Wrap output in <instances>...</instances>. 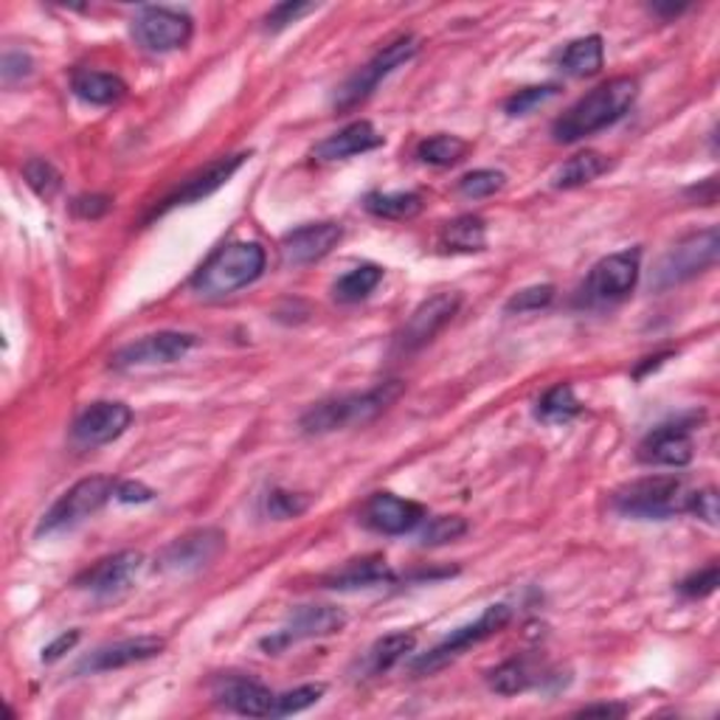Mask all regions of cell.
Returning a JSON list of instances; mask_svg holds the SVG:
<instances>
[{"label": "cell", "mask_w": 720, "mask_h": 720, "mask_svg": "<svg viewBox=\"0 0 720 720\" xmlns=\"http://www.w3.org/2000/svg\"><path fill=\"white\" fill-rule=\"evenodd\" d=\"M640 96V82L631 76H614L602 82L600 88L585 94L583 99L571 105L558 121H555V141L560 144H574L580 138L600 132L620 121Z\"/></svg>", "instance_id": "6da1fadb"}, {"label": "cell", "mask_w": 720, "mask_h": 720, "mask_svg": "<svg viewBox=\"0 0 720 720\" xmlns=\"http://www.w3.org/2000/svg\"><path fill=\"white\" fill-rule=\"evenodd\" d=\"M400 380L380 383L369 391H357V395H341L332 400L319 402L301 417V431L321 437V433L344 431L352 426H366V422L377 420L389 406H395L397 397L402 395Z\"/></svg>", "instance_id": "7a4b0ae2"}, {"label": "cell", "mask_w": 720, "mask_h": 720, "mask_svg": "<svg viewBox=\"0 0 720 720\" xmlns=\"http://www.w3.org/2000/svg\"><path fill=\"white\" fill-rule=\"evenodd\" d=\"M265 248L257 243H232L223 245L219 251H214L201 270L192 279V290L201 299H226V295L237 293V290L248 288L262 276Z\"/></svg>", "instance_id": "3957f363"}, {"label": "cell", "mask_w": 720, "mask_h": 720, "mask_svg": "<svg viewBox=\"0 0 720 720\" xmlns=\"http://www.w3.org/2000/svg\"><path fill=\"white\" fill-rule=\"evenodd\" d=\"M720 254V234L718 228H703V232L689 234L681 243H676L670 251L658 259L656 270H653L651 284L656 290H670L676 284L689 282L696 276L707 273L714 268Z\"/></svg>", "instance_id": "277c9868"}, {"label": "cell", "mask_w": 720, "mask_h": 720, "mask_svg": "<svg viewBox=\"0 0 720 720\" xmlns=\"http://www.w3.org/2000/svg\"><path fill=\"white\" fill-rule=\"evenodd\" d=\"M616 513L631 518H670V515L687 509L684 502V484L676 476H647L631 482L614 493Z\"/></svg>", "instance_id": "5b68a950"}, {"label": "cell", "mask_w": 720, "mask_h": 720, "mask_svg": "<svg viewBox=\"0 0 720 720\" xmlns=\"http://www.w3.org/2000/svg\"><path fill=\"white\" fill-rule=\"evenodd\" d=\"M417 51H420V40L411 37V34L389 43L372 63H366L364 68L355 71V74L341 85L335 99H332V107H335V110H352V107H357L364 99H369L386 76L395 74L400 65H406L408 60L417 57Z\"/></svg>", "instance_id": "8992f818"}, {"label": "cell", "mask_w": 720, "mask_h": 720, "mask_svg": "<svg viewBox=\"0 0 720 720\" xmlns=\"http://www.w3.org/2000/svg\"><path fill=\"white\" fill-rule=\"evenodd\" d=\"M116 487L119 484L114 482L110 476H88L76 482L74 487L65 490L60 495L54 507L43 515L37 526V535H51V533H63V529H71L79 520L90 518L94 513H99L107 502H110V495H116Z\"/></svg>", "instance_id": "52a82bcc"}, {"label": "cell", "mask_w": 720, "mask_h": 720, "mask_svg": "<svg viewBox=\"0 0 720 720\" xmlns=\"http://www.w3.org/2000/svg\"><path fill=\"white\" fill-rule=\"evenodd\" d=\"M509 620H513V611H509L507 605H490L476 622H470V625L453 631L445 642H439L433 651H428L426 656L411 662V673L413 676H431V673L442 670L453 658L462 656L468 647L479 645V642L490 640V636H495L498 631H504Z\"/></svg>", "instance_id": "ba28073f"}, {"label": "cell", "mask_w": 720, "mask_h": 720, "mask_svg": "<svg viewBox=\"0 0 720 720\" xmlns=\"http://www.w3.org/2000/svg\"><path fill=\"white\" fill-rule=\"evenodd\" d=\"M195 23L186 12L166 7H147L132 20V34L138 45H144L152 54H170V51L183 49L192 40Z\"/></svg>", "instance_id": "9c48e42d"}, {"label": "cell", "mask_w": 720, "mask_h": 720, "mask_svg": "<svg viewBox=\"0 0 720 720\" xmlns=\"http://www.w3.org/2000/svg\"><path fill=\"white\" fill-rule=\"evenodd\" d=\"M640 282V251H620L600 259L591 268L583 288L585 304H608L620 301Z\"/></svg>", "instance_id": "30bf717a"}, {"label": "cell", "mask_w": 720, "mask_h": 720, "mask_svg": "<svg viewBox=\"0 0 720 720\" xmlns=\"http://www.w3.org/2000/svg\"><path fill=\"white\" fill-rule=\"evenodd\" d=\"M346 625V614L341 608L332 605H310L301 608L290 616L288 625L282 631H276L273 636L262 640V651L268 653H282L288 651L295 642H308V640H321V636H332V633H341Z\"/></svg>", "instance_id": "8fae6325"}, {"label": "cell", "mask_w": 720, "mask_h": 720, "mask_svg": "<svg viewBox=\"0 0 720 720\" xmlns=\"http://www.w3.org/2000/svg\"><path fill=\"white\" fill-rule=\"evenodd\" d=\"M195 344L197 338L189 332H155V335H147L136 344L121 346L110 357V366L114 369H141V366L175 364V361L186 357Z\"/></svg>", "instance_id": "7c38bea8"}, {"label": "cell", "mask_w": 720, "mask_h": 720, "mask_svg": "<svg viewBox=\"0 0 720 720\" xmlns=\"http://www.w3.org/2000/svg\"><path fill=\"white\" fill-rule=\"evenodd\" d=\"M459 308H462V295L451 293V290L422 301L420 308L411 313V319L406 321V326H402L400 338H397L400 350L413 352V350H422L426 344H431L439 332L451 324L453 315L459 313Z\"/></svg>", "instance_id": "4fadbf2b"}, {"label": "cell", "mask_w": 720, "mask_h": 720, "mask_svg": "<svg viewBox=\"0 0 720 720\" xmlns=\"http://www.w3.org/2000/svg\"><path fill=\"white\" fill-rule=\"evenodd\" d=\"M223 546H226V535L219 529H195V533L172 540L155 558V566L161 571H170V574H189V571L212 563L223 551Z\"/></svg>", "instance_id": "5bb4252c"}, {"label": "cell", "mask_w": 720, "mask_h": 720, "mask_svg": "<svg viewBox=\"0 0 720 720\" xmlns=\"http://www.w3.org/2000/svg\"><path fill=\"white\" fill-rule=\"evenodd\" d=\"M132 411L125 402H94L76 417L74 439L82 448H99L119 439L130 428Z\"/></svg>", "instance_id": "9a60e30c"}, {"label": "cell", "mask_w": 720, "mask_h": 720, "mask_svg": "<svg viewBox=\"0 0 720 720\" xmlns=\"http://www.w3.org/2000/svg\"><path fill=\"white\" fill-rule=\"evenodd\" d=\"M166 642L161 636H136V640H121L114 645H105L94 651L90 656L82 658L76 664V676H90V673H110L130 667L138 662H150V658L161 656Z\"/></svg>", "instance_id": "2e32d148"}, {"label": "cell", "mask_w": 720, "mask_h": 720, "mask_svg": "<svg viewBox=\"0 0 720 720\" xmlns=\"http://www.w3.org/2000/svg\"><path fill=\"white\" fill-rule=\"evenodd\" d=\"M366 526L383 535H406L426 520V507L400 495L375 493L364 507Z\"/></svg>", "instance_id": "e0dca14e"}, {"label": "cell", "mask_w": 720, "mask_h": 720, "mask_svg": "<svg viewBox=\"0 0 720 720\" xmlns=\"http://www.w3.org/2000/svg\"><path fill=\"white\" fill-rule=\"evenodd\" d=\"M341 237H344V228L338 223H313V226L295 228L279 245L282 262L293 265V268L319 262L326 254H332V248L341 243Z\"/></svg>", "instance_id": "ac0fdd59"}, {"label": "cell", "mask_w": 720, "mask_h": 720, "mask_svg": "<svg viewBox=\"0 0 720 720\" xmlns=\"http://www.w3.org/2000/svg\"><path fill=\"white\" fill-rule=\"evenodd\" d=\"M141 551H119L114 558H105L88 569L85 574L76 580V585L96 597H116L125 589H130V583L136 580V574L141 571Z\"/></svg>", "instance_id": "d6986e66"}, {"label": "cell", "mask_w": 720, "mask_h": 720, "mask_svg": "<svg viewBox=\"0 0 720 720\" xmlns=\"http://www.w3.org/2000/svg\"><path fill=\"white\" fill-rule=\"evenodd\" d=\"M245 158H248V152H237V155L219 158V161L208 163L206 170H201L197 175L189 178V181L178 189L175 195L166 197V201H163V206L158 208V214L170 212V208H175V206H189V203L206 201V197L214 195L219 186H226V183L232 181L234 172H237L239 166L245 163Z\"/></svg>", "instance_id": "ffe728a7"}, {"label": "cell", "mask_w": 720, "mask_h": 720, "mask_svg": "<svg viewBox=\"0 0 720 720\" xmlns=\"http://www.w3.org/2000/svg\"><path fill=\"white\" fill-rule=\"evenodd\" d=\"M696 456V445L687 428L664 426L647 433L640 445V462L658 464V468H684Z\"/></svg>", "instance_id": "44dd1931"}, {"label": "cell", "mask_w": 720, "mask_h": 720, "mask_svg": "<svg viewBox=\"0 0 720 720\" xmlns=\"http://www.w3.org/2000/svg\"><path fill=\"white\" fill-rule=\"evenodd\" d=\"M217 703L237 714H248V718H273L276 696L251 678H228L217 689Z\"/></svg>", "instance_id": "7402d4cb"}, {"label": "cell", "mask_w": 720, "mask_h": 720, "mask_svg": "<svg viewBox=\"0 0 720 720\" xmlns=\"http://www.w3.org/2000/svg\"><path fill=\"white\" fill-rule=\"evenodd\" d=\"M377 147H383V136L375 130V125L372 121H352L341 132L324 138L313 150V155L321 158V161H341V158L361 155V152L377 150Z\"/></svg>", "instance_id": "603a6c76"}, {"label": "cell", "mask_w": 720, "mask_h": 720, "mask_svg": "<svg viewBox=\"0 0 720 720\" xmlns=\"http://www.w3.org/2000/svg\"><path fill=\"white\" fill-rule=\"evenodd\" d=\"M71 90L88 105H116V101L125 99L127 85L116 74L79 68L71 76Z\"/></svg>", "instance_id": "cb8c5ba5"}, {"label": "cell", "mask_w": 720, "mask_h": 720, "mask_svg": "<svg viewBox=\"0 0 720 720\" xmlns=\"http://www.w3.org/2000/svg\"><path fill=\"white\" fill-rule=\"evenodd\" d=\"M395 580V571L389 569V563L383 558H366L355 560L346 569H341L338 574H332L326 580V589L352 591V589H372V585H383Z\"/></svg>", "instance_id": "d4e9b609"}, {"label": "cell", "mask_w": 720, "mask_h": 720, "mask_svg": "<svg viewBox=\"0 0 720 720\" xmlns=\"http://www.w3.org/2000/svg\"><path fill=\"white\" fill-rule=\"evenodd\" d=\"M439 245H442L445 251L459 254L484 251V245H487V226H484L482 217L464 214V217H456L453 223H448V226L442 228Z\"/></svg>", "instance_id": "484cf974"}, {"label": "cell", "mask_w": 720, "mask_h": 720, "mask_svg": "<svg viewBox=\"0 0 720 720\" xmlns=\"http://www.w3.org/2000/svg\"><path fill=\"white\" fill-rule=\"evenodd\" d=\"M605 172H608V158L597 150H585V152H577L574 158H569V161L555 172V181L551 183H555L558 189H580L585 186V183L597 181L600 175H605Z\"/></svg>", "instance_id": "4316f807"}, {"label": "cell", "mask_w": 720, "mask_h": 720, "mask_svg": "<svg viewBox=\"0 0 720 720\" xmlns=\"http://www.w3.org/2000/svg\"><path fill=\"white\" fill-rule=\"evenodd\" d=\"M602 63H605V45L597 34L569 43L560 57V68L569 76H594L602 71Z\"/></svg>", "instance_id": "83f0119b"}, {"label": "cell", "mask_w": 720, "mask_h": 720, "mask_svg": "<svg viewBox=\"0 0 720 720\" xmlns=\"http://www.w3.org/2000/svg\"><path fill=\"white\" fill-rule=\"evenodd\" d=\"M366 212L380 219H411L422 212V197L417 192H372L364 201Z\"/></svg>", "instance_id": "f1b7e54d"}, {"label": "cell", "mask_w": 720, "mask_h": 720, "mask_svg": "<svg viewBox=\"0 0 720 720\" xmlns=\"http://www.w3.org/2000/svg\"><path fill=\"white\" fill-rule=\"evenodd\" d=\"M380 282H383V268H377V265H357L355 270L341 276L338 282H335V288H332V293H335V299L338 301H344V304H355V301L366 299V295H369Z\"/></svg>", "instance_id": "f546056e"}, {"label": "cell", "mask_w": 720, "mask_h": 720, "mask_svg": "<svg viewBox=\"0 0 720 720\" xmlns=\"http://www.w3.org/2000/svg\"><path fill=\"white\" fill-rule=\"evenodd\" d=\"M417 647V636L413 633H389L372 645L369 651V670L372 673H386L395 664H400L408 653Z\"/></svg>", "instance_id": "4dcf8cb0"}, {"label": "cell", "mask_w": 720, "mask_h": 720, "mask_svg": "<svg viewBox=\"0 0 720 720\" xmlns=\"http://www.w3.org/2000/svg\"><path fill=\"white\" fill-rule=\"evenodd\" d=\"M580 411H583V406H580V400L574 397V389H571L569 383H560V386L546 391L538 400V408H535L538 420L544 422H569L574 420Z\"/></svg>", "instance_id": "1f68e13d"}, {"label": "cell", "mask_w": 720, "mask_h": 720, "mask_svg": "<svg viewBox=\"0 0 720 720\" xmlns=\"http://www.w3.org/2000/svg\"><path fill=\"white\" fill-rule=\"evenodd\" d=\"M490 689L498 692V696H520L526 689L535 684L533 670L524 658H509V662L498 664L493 673H490Z\"/></svg>", "instance_id": "d6a6232c"}, {"label": "cell", "mask_w": 720, "mask_h": 720, "mask_svg": "<svg viewBox=\"0 0 720 720\" xmlns=\"http://www.w3.org/2000/svg\"><path fill=\"white\" fill-rule=\"evenodd\" d=\"M470 152V144L459 136H433L417 147V158L428 166H453Z\"/></svg>", "instance_id": "836d02e7"}, {"label": "cell", "mask_w": 720, "mask_h": 720, "mask_svg": "<svg viewBox=\"0 0 720 720\" xmlns=\"http://www.w3.org/2000/svg\"><path fill=\"white\" fill-rule=\"evenodd\" d=\"M468 533V520L462 515H439V518H431L426 524V529L420 533L422 546H445L459 540Z\"/></svg>", "instance_id": "e575fe53"}, {"label": "cell", "mask_w": 720, "mask_h": 720, "mask_svg": "<svg viewBox=\"0 0 720 720\" xmlns=\"http://www.w3.org/2000/svg\"><path fill=\"white\" fill-rule=\"evenodd\" d=\"M23 178L34 189V195L45 197V201H51L60 192V186H63V175L49 161H43V158H32V161L25 163Z\"/></svg>", "instance_id": "d590c367"}, {"label": "cell", "mask_w": 720, "mask_h": 720, "mask_svg": "<svg viewBox=\"0 0 720 720\" xmlns=\"http://www.w3.org/2000/svg\"><path fill=\"white\" fill-rule=\"evenodd\" d=\"M324 684H304V687H295L290 692H282V696H276L273 703V718H284V714H295L310 709L313 703L321 701L324 696Z\"/></svg>", "instance_id": "8d00e7d4"}, {"label": "cell", "mask_w": 720, "mask_h": 720, "mask_svg": "<svg viewBox=\"0 0 720 720\" xmlns=\"http://www.w3.org/2000/svg\"><path fill=\"white\" fill-rule=\"evenodd\" d=\"M504 186H507V175L498 170H476L459 181V192H462L464 197H473V201L495 195V192H502Z\"/></svg>", "instance_id": "74e56055"}, {"label": "cell", "mask_w": 720, "mask_h": 720, "mask_svg": "<svg viewBox=\"0 0 720 720\" xmlns=\"http://www.w3.org/2000/svg\"><path fill=\"white\" fill-rule=\"evenodd\" d=\"M551 96H558V85H535V88H524L518 90L513 99H507L504 110H507L509 116H526L529 110L544 105L546 99H551Z\"/></svg>", "instance_id": "f35d334b"}, {"label": "cell", "mask_w": 720, "mask_h": 720, "mask_svg": "<svg viewBox=\"0 0 720 720\" xmlns=\"http://www.w3.org/2000/svg\"><path fill=\"white\" fill-rule=\"evenodd\" d=\"M551 299H555V288L551 284H535V288L520 290V293H515L507 301V313H533V310L549 308Z\"/></svg>", "instance_id": "ab89813d"}, {"label": "cell", "mask_w": 720, "mask_h": 720, "mask_svg": "<svg viewBox=\"0 0 720 720\" xmlns=\"http://www.w3.org/2000/svg\"><path fill=\"white\" fill-rule=\"evenodd\" d=\"M310 507V502L299 493H288V490H273L268 495V515L276 520H290L301 515Z\"/></svg>", "instance_id": "60d3db41"}, {"label": "cell", "mask_w": 720, "mask_h": 720, "mask_svg": "<svg viewBox=\"0 0 720 720\" xmlns=\"http://www.w3.org/2000/svg\"><path fill=\"white\" fill-rule=\"evenodd\" d=\"M315 3H293V0H288V3H279V7H273L268 12V18H265V29L268 32H282V29H288L290 23H295V20H301L304 14L315 12Z\"/></svg>", "instance_id": "b9f144b4"}, {"label": "cell", "mask_w": 720, "mask_h": 720, "mask_svg": "<svg viewBox=\"0 0 720 720\" xmlns=\"http://www.w3.org/2000/svg\"><path fill=\"white\" fill-rule=\"evenodd\" d=\"M718 583H720V571H718V563H712L707 566V569L696 571L692 577H687V580L681 583V594L692 597V600H701V597L714 594Z\"/></svg>", "instance_id": "7bdbcfd3"}, {"label": "cell", "mask_w": 720, "mask_h": 720, "mask_svg": "<svg viewBox=\"0 0 720 720\" xmlns=\"http://www.w3.org/2000/svg\"><path fill=\"white\" fill-rule=\"evenodd\" d=\"M32 74V57L23 54V51H7L3 54V63H0V79L3 85H14V82L25 79Z\"/></svg>", "instance_id": "ee69618b"}, {"label": "cell", "mask_w": 720, "mask_h": 720, "mask_svg": "<svg viewBox=\"0 0 720 720\" xmlns=\"http://www.w3.org/2000/svg\"><path fill=\"white\" fill-rule=\"evenodd\" d=\"M687 509H692L698 518L707 520L709 526H714L718 524V490L707 487V490H698V493H692L687 498Z\"/></svg>", "instance_id": "f6af8a7d"}, {"label": "cell", "mask_w": 720, "mask_h": 720, "mask_svg": "<svg viewBox=\"0 0 720 720\" xmlns=\"http://www.w3.org/2000/svg\"><path fill=\"white\" fill-rule=\"evenodd\" d=\"M110 208V201L101 195H85V197H76L74 201V214L82 219H96L101 217V214Z\"/></svg>", "instance_id": "bcb514c9"}, {"label": "cell", "mask_w": 720, "mask_h": 720, "mask_svg": "<svg viewBox=\"0 0 720 720\" xmlns=\"http://www.w3.org/2000/svg\"><path fill=\"white\" fill-rule=\"evenodd\" d=\"M152 495L155 493L141 482H121L119 487H116V498H119L121 504H147L152 502Z\"/></svg>", "instance_id": "7dc6e473"}, {"label": "cell", "mask_w": 720, "mask_h": 720, "mask_svg": "<svg viewBox=\"0 0 720 720\" xmlns=\"http://www.w3.org/2000/svg\"><path fill=\"white\" fill-rule=\"evenodd\" d=\"M76 642H79V631L63 633V636H60V640H54V642H51L49 647H45V651H43V662H45V664L57 662V658H63L65 653L74 651Z\"/></svg>", "instance_id": "c3c4849f"}, {"label": "cell", "mask_w": 720, "mask_h": 720, "mask_svg": "<svg viewBox=\"0 0 720 720\" xmlns=\"http://www.w3.org/2000/svg\"><path fill=\"white\" fill-rule=\"evenodd\" d=\"M627 712V707H622V703H597V707H585L580 709V714L583 718H622V714Z\"/></svg>", "instance_id": "681fc988"}]
</instances>
